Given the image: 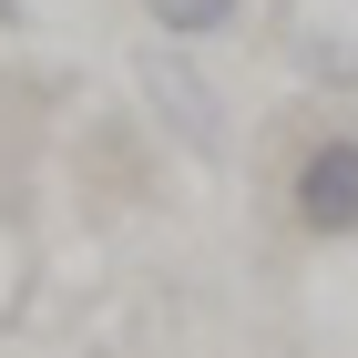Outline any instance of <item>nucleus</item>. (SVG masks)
<instances>
[{
    "label": "nucleus",
    "mask_w": 358,
    "mask_h": 358,
    "mask_svg": "<svg viewBox=\"0 0 358 358\" xmlns=\"http://www.w3.org/2000/svg\"><path fill=\"white\" fill-rule=\"evenodd\" d=\"M287 215H297V236H317V246H348L358 236V123H328V134L297 154Z\"/></svg>",
    "instance_id": "1"
},
{
    "label": "nucleus",
    "mask_w": 358,
    "mask_h": 358,
    "mask_svg": "<svg viewBox=\"0 0 358 358\" xmlns=\"http://www.w3.org/2000/svg\"><path fill=\"white\" fill-rule=\"evenodd\" d=\"M164 41H225V31L246 21V0H143Z\"/></svg>",
    "instance_id": "2"
},
{
    "label": "nucleus",
    "mask_w": 358,
    "mask_h": 358,
    "mask_svg": "<svg viewBox=\"0 0 358 358\" xmlns=\"http://www.w3.org/2000/svg\"><path fill=\"white\" fill-rule=\"evenodd\" d=\"M0 31H21V0H0Z\"/></svg>",
    "instance_id": "3"
}]
</instances>
